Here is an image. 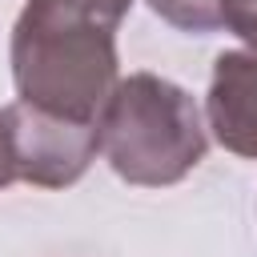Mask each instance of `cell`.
<instances>
[{"label": "cell", "mask_w": 257, "mask_h": 257, "mask_svg": "<svg viewBox=\"0 0 257 257\" xmlns=\"http://www.w3.org/2000/svg\"><path fill=\"white\" fill-rule=\"evenodd\" d=\"M16 100L76 124H100L120 84L116 28L60 0H28L12 28Z\"/></svg>", "instance_id": "cell-1"}, {"label": "cell", "mask_w": 257, "mask_h": 257, "mask_svg": "<svg viewBox=\"0 0 257 257\" xmlns=\"http://www.w3.org/2000/svg\"><path fill=\"white\" fill-rule=\"evenodd\" d=\"M205 149L201 108L181 84L157 72L120 76L100 112V153L120 181L141 189L177 185L205 161Z\"/></svg>", "instance_id": "cell-2"}, {"label": "cell", "mask_w": 257, "mask_h": 257, "mask_svg": "<svg viewBox=\"0 0 257 257\" xmlns=\"http://www.w3.org/2000/svg\"><path fill=\"white\" fill-rule=\"evenodd\" d=\"M4 112L12 153H16V181L36 189H68L76 185L100 153V124H76L48 112H36L12 100Z\"/></svg>", "instance_id": "cell-3"}, {"label": "cell", "mask_w": 257, "mask_h": 257, "mask_svg": "<svg viewBox=\"0 0 257 257\" xmlns=\"http://www.w3.org/2000/svg\"><path fill=\"white\" fill-rule=\"evenodd\" d=\"M205 116L225 153L257 161V52L233 48L213 60Z\"/></svg>", "instance_id": "cell-4"}, {"label": "cell", "mask_w": 257, "mask_h": 257, "mask_svg": "<svg viewBox=\"0 0 257 257\" xmlns=\"http://www.w3.org/2000/svg\"><path fill=\"white\" fill-rule=\"evenodd\" d=\"M253 0H149V8L181 32H221Z\"/></svg>", "instance_id": "cell-5"}, {"label": "cell", "mask_w": 257, "mask_h": 257, "mask_svg": "<svg viewBox=\"0 0 257 257\" xmlns=\"http://www.w3.org/2000/svg\"><path fill=\"white\" fill-rule=\"evenodd\" d=\"M60 4H72V8H80V12H88V16H96V20H104V24H120L124 20V12L133 8V0H60Z\"/></svg>", "instance_id": "cell-6"}, {"label": "cell", "mask_w": 257, "mask_h": 257, "mask_svg": "<svg viewBox=\"0 0 257 257\" xmlns=\"http://www.w3.org/2000/svg\"><path fill=\"white\" fill-rule=\"evenodd\" d=\"M16 181V153H12V137H8V124H4V112H0V193Z\"/></svg>", "instance_id": "cell-7"}, {"label": "cell", "mask_w": 257, "mask_h": 257, "mask_svg": "<svg viewBox=\"0 0 257 257\" xmlns=\"http://www.w3.org/2000/svg\"><path fill=\"white\" fill-rule=\"evenodd\" d=\"M229 32H237V36L249 44V52H257V0H253V4H245V8L233 16Z\"/></svg>", "instance_id": "cell-8"}]
</instances>
